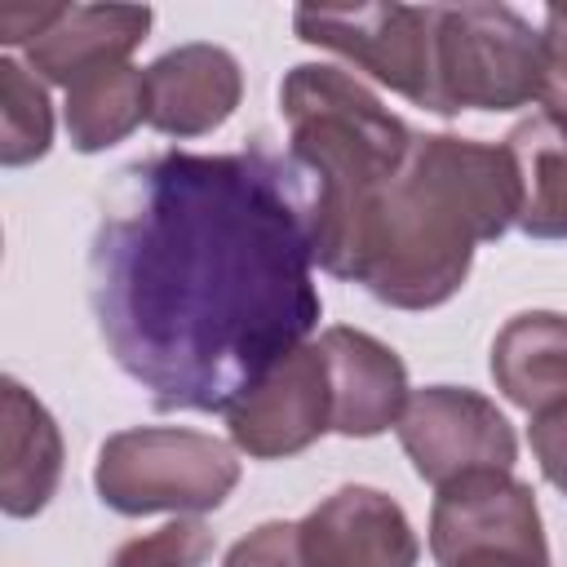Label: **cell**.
Instances as JSON below:
<instances>
[{
	"label": "cell",
	"mask_w": 567,
	"mask_h": 567,
	"mask_svg": "<svg viewBox=\"0 0 567 567\" xmlns=\"http://www.w3.org/2000/svg\"><path fill=\"white\" fill-rule=\"evenodd\" d=\"M89 306L159 412H226L323 315L306 173L266 142L120 168L89 248Z\"/></svg>",
	"instance_id": "obj_1"
},
{
	"label": "cell",
	"mask_w": 567,
	"mask_h": 567,
	"mask_svg": "<svg viewBox=\"0 0 567 567\" xmlns=\"http://www.w3.org/2000/svg\"><path fill=\"white\" fill-rule=\"evenodd\" d=\"M509 226H518V173L505 142L416 133L328 275L394 310H434L470 279L474 248Z\"/></svg>",
	"instance_id": "obj_2"
},
{
	"label": "cell",
	"mask_w": 567,
	"mask_h": 567,
	"mask_svg": "<svg viewBox=\"0 0 567 567\" xmlns=\"http://www.w3.org/2000/svg\"><path fill=\"white\" fill-rule=\"evenodd\" d=\"M288 155L310 186L315 261L332 270L372 195L403 168L416 133L346 66L301 62L279 80Z\"/></svg>",
	"instance_id": "obj_3"
},
{
	"label": "cell",
	"mask_w": 567,
	"mask_h": 567,
	"mask_svg": "<svg viewBox=\"0 0 567 567\" xmlns=\"http://www.w3.org/2000/svg\"><path fill=\"white\" fill-rule=\"evenodd\" d=\"M239 483L230 443L182 425H133L97 447V501L124 518L142 514H208Z\"/></svg>",
	"instance_id": "obj_4"
},
{
	"label": "cell",
	"mask_w": 567,
	"mask_h": 567,
	"mask_svg": "<svg viewBox=\"0 0 567 567\" xmlns=\"http://www.w3.org/2000/svg\"><path fill=\"white\" fill-rule=\"evenodd\" d=\"M540 89V31L509 4H434V115L518 111Z\"/></svg>",
	"instance_id": "obj_5"
},
{
	"label": "cell",
	"mask_w": 567,
	"mask_h": 567,
	"mask_svg": "<svg viewBox=\"0 0 567 567\" xmlns=\"http://www.w3.org/2000/svg\"><path fill=\"white\" fill-rule=\"evenodd\" d=\"M292 27L306 44L341 53L377 84L434 111V4H301Z\"/></svg>",
	"instance_id": "obj_6"
},
{
	"label": "cell",
	"mask_w": 567,
	"mask_h": 567,
	"mask_svg": "<svg viewBox=\"0 0 567 567\" xmlns=\"http://www.w3.org/2000/svg\"><path fill=\"white\" fill-rule=\"evenodd\" d=\"M394 430L412 470L430 487H447L456 478L492 474V470L514 474L518 461V434L505 421V412L487 394L465 385L412 390Z\"/></svg>",
	"instance_id": "obj_7"
},
{
	"label": "cell",
	"mask_w": 567,
	"mask_h": 567,
	"mask_svg": "<svg viewBox=\"0 0 567 567\" xmlns=\"http://www.w3.org/2000/svg\"><path fill=\"white\" fill-rule=\"evenodd\" d=\"M230 443L252 461H284L332 430V390L319 341L284 354L248 394L226 408Z\"/></svg>",
	"instance_id": "obj_8"
},
{
	"label": "cell",
	"mask_w": 567,
	"mask_h": 567,
	"mask_svg": "<svg viewBox=\"0 0 567 567\" xmlns=\"http://www.w3.org/2000/svg\"><path fill=\"white\" fill-rule=\"evenodd\" d=\"M306 567H416L421 540L403 505L377 487H337L297 523Z\"/></svg>",
	"instance_id": "obj_9"
},
{
	"label": "cell",
	"mask_w": 567,
	"mask_h": 567,
	"mask_svg": "<svg viewBox=\"0 0 567 567\" xmlns=\"http://www.w3.org/2000/svg\"><path fill=\"white\" fill-rule=\"evenodd\" d=\"M244 97V71L221 44H177L146 66V124L164 137H204L221 128Z\"/></svg>",
	"instance_id": "obj_10"
},
{
	"label": "cell",
	"mask_w": 567,
	"mask_h": 567,
	"mask_svg": "<svg viewBox=\"0 0 567 567\" xmlns=\"http://www.w3.org/2000/svg\"><path fill=\"white\" fill-rule=\"evenodd\" d=\"M319 354L332 390V434L377 439L390 425H399L412 390L403 359L385 341L337 323L319 332Z\"/></svg>",
	"instance_id": "obj_11"
},
{
	"label": "cell",
	"mask_w": 567,
	"mask_h": 567,
	"mask_svg": "<svg viewBox=\"0 0 567 567\" xmlns=\"http://www.w3.org/2000/svg\"><path fill=\"white\" fill-rule=\"evenodd\" d=\"M151 31L146 4H62L53 27L27 44V62L49 80L71 89L75 80L120 66Z\"/></svg>",
	"instance_id": "obj_12"
},
{
	"label": "cell",
	"mask_w": 567,
	"mask_h": 567,
	"mask_svg": "<svg viewBox=\"0 0 567 567\" xmlns=\"http://www.w3.org/2000/svg\"><path fill=\"white\" fill-rule=\"evenodd\" d=\"M0 399V509L9 518H31L62 483V434L49 408L22 381L4 377Z\"/></svg>",
	"instance_id": "obj_13"
},
{
	"label": "cell",
	"mask_w": 567,
	"mask_h": 567,
	"mask_svg": "<svg viewBox=\"0 0 567 567\" xmlns=\"http://www.w3.org/2000/svg\"><path fill=\"white\" fill-rule=\"evenodd\" d=\"M492 381L527 416L567 408V315H514L492 341Z\"/></svg>",
	"instance_id": "obj_14"
},
{
	"label": "cell",
	"mask_w": 567,
	"mask_h": 567,
	"mask_svg": "<svg viewBox=\"0 0 567 567\" xmlns=\"http://www.w3.org/2000/svg\"><path fill=\"white\" fill-rule=\"evenodd\" d=\"M505 151L518 173V230L532 239H567V133L532 115L509 128Z\"/></svg>",
	"instance_id": "obj_15"
},
{
	"label": "cell",
	"mask_w": 567,
	"mask_h": 567,
	"mask_svg": "<svg viewBox=\"0 0 567 567\" xmlns=\"http://www.w3.org/2000/svg\"><path fill=\"white\" fill-rule=\"evenodd\" d=\"M66 137L80 155L124 142L146 120V71L133 62L102 66L66 89Z\"/></svg>",
	"instance_id": "obj_16"
},
{
	"label": "cell",
	"mask_w": 567,
	"mask_h": 567,
	"mask_svg": "<svg viewBox=\"0 0 567 567\" xmlns=\"http://www.w3.org/2000/svg\"><path fill=\"white\" fill-rule=\"evenodd\" d=\"M53 146V106L44 84L18 62L0 58V164L22 168L49 155Z\"/></svg>",
	"instance_id": "obj_17"
},
{
	"label": "cell",
	"mask_w": 567,
	"mask_h": 567,
	"mask_svg": "<svg viewBox=\"0 0 567 567\" xmlns=\"http://www.w3.org/2000/svg\"><path fill=\"white\" fill-rule=\"evenodd\" d=\"M208 558H213V532L199 518H177L151 536L120 545L111 567H204Z\"/></svg>",
	"instance_id": "obj_18"
},
{
	"label": "cell",
	"mask_w": 567,
	"mask_h": 567,
	"mask_svg": "<svg viewBox=\"0 0 567 567\" xmlns=\"http://www.w3.org/2000/svg\"><path fill=\"white\" fill-rule=\"evenodd\" d=\"M536 102H540V115L567 133V4H549L545 9Z\"/></svg>",
	"instance_id": "obj_19"
},
{
	"label": "cell",
	"mask_w": 567,
	"mask_h": 567,
	"mask_svg": "<svg viewBox=\"0 0 567 567\" xmlns=\"http://www.w3.org/2000/svg\"><path fill=\"white\" fill-rule=\"evenodd\" d=\"M221 567H306L301 540H297V523L270 518V523L252 527L244 540L230 545Z\"/></svg>",
	"instance_id": "obj_20"
},
{
	"label": "cell",
	"mask_w": 567,
	"mask_h": 567,
	"mask_svg": "<svg viewBox=\"0 0 567 567\" xmlns=\"http://www.w3.org/2000/svg\"><path fill=\"white\" fill-rule=\"evenodd\" d=\"M527 443H532V456H536L540 474L567 496V408L545 412V416H532Z\"/></svg>",
	"instance_id": "obj_21"
},
{
	"label": "cell",
	"mask_w": 567,
	"mask_h": 567,
	"mask_svg": "<svg viewBox=\"0 0 567 567\" xmlns=\"http://www.w3.org/2000/svg\"><path fill=\"white\" fill-rule=\"evenodd\" d=\"M58 13H62V4H4L0 9V40L4 44H31L53 27Z\"/></svg>",
	"instance_id": "obj_22"
},
{
	"label": "cell",
	"mask_w": 567,
	"mask_h": 567,
	"mask_svg": "<svg viewBox=\"0 0 567 567\" xmlns=\"http://www.w3.org/2000/svg\"><path fill=\"white\" fill-rule=\"evenodd\" d=\"M439 567H549V545H514V549H470Z\"/></svg>",
	"instance_id": "obj_23"
}]
</instances>
